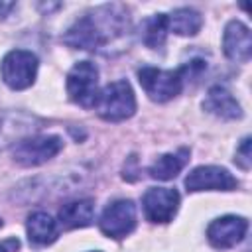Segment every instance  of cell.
<instances>
[{
    "label": "cell",
    "instance_id": "6da1fadb",
    "mask_svg": "<svg viewBox=\"0 0 252 252\" xmlns=\"http://www.w3.org/2000/svg\"><path fill=\"white\" fill-rule=\"evenodd\" d=\"M128 30V12L120 4H106L81 16L63 35V41L75 49H98L124 35Z\"/></svg>",
    "mask_w": 252,
    "mask_h": 252
},
{
    "label": "cell",
    "instance_id": "7a4b0ae2",
    "mask_svg": "<svg viewBox=\"0 0 252 252\" xmlns=\"http://www.w3.org/2000/svg\"><path fill=\"white\" fill-rule=\"evenodd\" d=\"M96 112L106 122H122L136 110V96L128 81H114L98 93Z\"/></svg>",
    "mask_w": 252,
    "mask_h": 252
},
{
    "label": "cell",
    "instance_id": "3957f363",
    "mask_svg": "<svg viewBox=\"0 0 252 252\" xmlns=\"http://www.w3.org/2000/svg\"><path fill=\"white\" fill-rule=\"evenodd\" d=\"M138 81L154 102H167L181 93L185 77L181 69L165 71L156 67H142L138 71Z\"/></svg>",
    "mask_w": 252,
    "mask_h": 252
},
{
    "label": "cell",
    "instance_id": "277c9868",
    "mask_svg": "<svg viewBox=\"0 0 252 252\" xmlns=\"http://www.w3.org/2000/svg\"><path fill=\"white\" fill-rule=\"evenodd\" d=\"M69 98L83 106L93 108L98 100V69L91 61H79L67 75Z\"/></svg>",
    "mask_w": 252,
    "mask_h": 252
},
{
    "label": "cell",
    "instance_id": "5b68a950",
    "mask_svg": "<svg viewBox=\"0 0 252 252\" xmlns=\"http://www.w3.org/2000/svg\"><path fill=\"white\" fill-rule=\"evenodd\" d=\"M2 81L14 89V91H24L33 85L35 75H37V57L32 51L26 49H14L6 53L0 65Z\"/></svg>",
    "mask_w": 252,
    "mask_h": 252
},
{
    "label": "cell",
    "instance_id": "8992f818",
    "mask_svg": "<svg viewBox=\"0 0 252 252\" xmlns=\"http://www.w3.org/2000/svg\"><path fill=\"white\" fill-rule=\"evenodd\" d=\"M63 148L61 138L57 136H30L20 140L14 150V161H18L24 167H32V165H41L45 161H49L51 158H55Z\"/></svg>",
    "mask_w": 252,
    "mask_h": 252
},
{
    "label": "cell",
    "instance_id": "52a82bcc",
    "mask_svg": "<svg viewBox=\"0 0 252 252\" xmlns=\"http://www.w3.org/2000/svg\"><path fill=\"white\" fill-rule=\"evenodd\" d=\"M100 230L110 238H124L128 236L136 226V205L130 199H118L110 203L100 220Z\"/></svg>",
    "mask_w": 252,
    "mask_h": 252
},
{
    "label": "cell",
    "instance_id": "ba28073f",
    "mask_svg": "<svg viewBox=\"0 0 252 252\" xmlns=\"http://www.w3.org/2000/svg\"><path fill=\"white\" fill-rule=\"evenodd\" d=\"M185 187L187 191H232L238 187L236 177L219 165H201L195 167L187 177H185Z\"/></svg>",
    "mask_w": 252,
    "mask_h": 252
},
{
    "label": "cell",
    "instance_id": "9c48e42d",
    "mask_svg": "<svg viewBox=\"0 0 252 252\" xmlns=\"http://www.w3.org/2000/svg\"><path fill=\"white\" fill-rule=\"evenodd\" d=\"M144 215L152 222H169L179 207V193L169 187H150L142 197Z\"/></svg>",
    "mask_w": 252,
    "mask_h": 252
},
{
    "label": "cell",
    "instance_id": "30bf717a",
    "mask_svg": "<svg viewBox=\"0 0 252 252\" xmlns=\"http://www.w3.org/2000/svg\"><path fill=\"white\" fill-rule=\"evenodd\" d=\"M41 128V120L28 112H0V150L16 146L20 140L33 136Z\"/></svg>",
    "mask_w": 252,
    "mask_h": 252
},
{
    "label": "cell",
    "instance_id": "8fae6325",
    "mask_svg": "<svg viewBox=\"0 0 252 252\" xmlns=\"http://www.w3.org/2000/svg\"><path fill=\"white\" fill-rule=\"evenodd\" d=\"M248 230V220L244 217L226 215L220 219H215L207 228V238L215 248H232L238 244Z\"/></svg>",
    "mask_w": 252,
    "mask_h": 252
},
{
    "label": "cell",
    "instance_id": "7c38bea8",
    "mask_svg": "<svg viewBox=\"0 0 252 252\" xmlns=\"http://www.w3.org/2000/svg\"><path fill=\"white\" fill-rule=\"evenodd\" d=\"M222 49L230 61L246 63L252 55V37L248 26H244L238 20L228 22L222 35Z\"/></svg>",
    "mask_w": 252,
    "mask_h": 252
},
{
    "label": "cell",
    "instance_id": "4fadbf2b",
    "mask_svg": "<svg viewBox=\"0 0 252 252\" xmlns=\"http://www.w3.org/2000/svg\"><path fill=\"white\" fill-rule=\"evenodd\" d=\"M203 108L222 120H236L242 116V108L238 100L232 96V93L220 85H215L209 89L207 98L203 100Z\"/></svg>",
    "mask_w": 252,
    "mask_h": 252
},
{
    "label": "cell",
    "instance_id": "5bb4252c",
    "mask_svg": "<svg viewBox=\"0 0 252 252\" xmlns=\"http://www.w3.org/2000/svg\"><path fill=\"white\" fill-rule=\"evenodd\" d=\"M26 228H28L30 242L35 246H47V244L55 242V238H57V222L43 211L32 213L28 217Z\"/></svg>",
    "mask_w": 252,
    "mask_h": 252
},
{
    "label": "cell",
    "instance_id": "9a60e30c",
    "mask_svg": "<svg viewBox=\"0 0 252 252\" xmlns=\"http://www.w3.org/2000/svg\"><path fill=\"white\" fill-rule=\"evenodd\" d=\"M59 220L67 228H83L94 220V203L91 199H79L59 209Z\"/></svg>",
    "mask_w": 252,
    "mask_h": 252
},
{
    "label": "cell",
    "instance_id": "2e32d148",
    "mask_svg": "<svg viewBox=\"0 0 252 252\" xmlns=\"http://www.w3.org/2000/svg\"><path fill=\"white\" fill-rule=\"evenodd\" d=\"M189 159V150L187 148H179L177 152L173 154H163L159 156L152 165H150V175L154 179H161V181H167V179H173L187 163Z\"/></svg>",
    "mask_w": 252,
    "mask_h": 252
},
{
    "label": "cell",
    "instance_id": "e0dca14e",
    "mask_svg": "<svg viewBox=\"0 0 252 252\" xmlns=\"http://www.w3.org/2000/svg\"><path fill=\"white\" fill-rule=\"evenodd\" d=\"M203 26V18L193 8H177L167 16V28L177 35H195Z\"/></svg>",
    "mask_w": 252,
    "mask_h": 252
},
{
    "label": "cell",
    "instance_id": "ac0fdd59",
    "mask_svg": "<svg viewBox=\"0 0 252 252\" xmlns=\"http://www.w3.org/2000/svg\"><path fill=\"white\" fill-rule=\"evenodd\" d=\"M167 16L165 14H156L148 20H144L142 24V41L152 47V49H158L165 43V37H167Z\"/></svg>",
    "mask_w": 252,
    "mask_h": 252
},
{
    "label": "cell",
    "instance_id": "d6986e66",
    "mask_svg": "<svg viewBox=\"0 0 252 252\" xmlns=\"http://www.w3.org/2000/svg\"><path fill=\"white\" fill-rule=\"evenodd\" d=\"M234 161H236L242 169H250L252 154H250V138H248V136H246V138L240 142V146L236 148V158H234Z\"/></svg>",
    "mask_w": 252,
    "mask_h": 252
},
{
    "label": "cell",
    "instance_id": "ffe728a7",
    "mask_svg": "<svg viewBox=\"0 0 252 252\" xmlns=\"http://www.w3.org/2000/svg\"><path fill=\"white\" fill-rule=\"evenodd\" d=\"M18 248H20L18 238H6L4 242H0V252H16Z\"/></svg>",
    "mask_w": 252,
    "mask_h": 252
},
{
    "label": "cell",
    "instance_id": "44dd1931",
    "mask_svg": "<svg viewBox=\"0 0 252 252\" xmlns=\"http://www.w3.org/2000/svg\"><path fill=\"white\" fill-rule=\"evenodd\" d=\"M14 8H16V4H14V2H0V18L8 16V12H10V10H14Z\"/></svg>",
    "mask_w": 252,
    "mask_h": 252
},
{
    "label": "cell",
    "instance_id": "7402d4cb",
    "mask_svg": "<svg viewBox=\"0 0 252 252\" xmlns=\"http://www.w3.org/2000/svg\"><path fill=\"white\" fill-rule=\"evenodd\" d=\"M0 226H2V219H0Z\"/></svg>",
    "mask_w": 252,
    "mask_h": 252
}]
</instances>
